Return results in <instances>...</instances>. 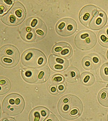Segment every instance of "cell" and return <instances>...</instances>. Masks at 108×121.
<instances>
[{"instance_id":"1","label":"cell","mask_w":108,"mask_h":121,"mask_svg":"<svg viewBox=\"0 0 108 121\" xmlns=\"http://www.w3.org/2000/svg\"><path fill=\"white\" fill-rule=\"evenodd\" d=\"M79 17L82 24L94 30L103 28L107 21L105 13L99 8L91 5H86L81 9Z\"/></svg>"},{"instance_id":"2","label":"cell","mask_w":108,"mask_h":121,"mask_svg":"<svg viewBox=\"0 0 108 121\" xmlns=\"http://www.w3.org/2000/svg\"><path fill=\"white\" fill-rule=\"evenodd\" d=\"M58 107L60 115L69 120L78 118L83 110V105L81 100L72 95H67L63 97L59 103Z\"/></svg>"},{"instance_id":"3","label":"cell","mask_w":108,"mask_h":121,"mask_svg":"<svg viewBox=\"0 0 108 121\" xmlns=\"http://www.w3.org/2000/svg\"><path fill=\"white\" fill-rule=\"evenodd\" d=\"M97 39L95 35L89 30L80 31L76 35L75 39V45L79 49L88 50L95 46Z\"/></svg>"},{"instance_id":"4","label":"cell","mask_w":108,"mask_h":121,"mask_svg":"<svg viewBox=\"0 0 108 121\" xmlns=\"http://www.w3.org/2000/svg\"><path fill=\"white\" fill-rule=\"evenodd\" d=\"M77 28V24L74 19L66 18L59 21L56 25V30L60 35L66 37L73 34Z\"/></svg>"},{"instance_id":"5","label":"cell","mask_w":108,"mask_h":121,"mask_svg":"<svg viewBox=\"0 0 108 121\" xmlns=\"http://www.w3.org/2000/svg\"><path fill=\"white\" fill-rule=\"evenodd\" d=\"M53 53L59 57L68 59L71 57L73 52L70 45L65 42L56 44L53 48Z\"/></svg>"},{"instance_id":"6","label":"cell","mask_w":108,"mask_h":121,"mask_svg":"<svg viewBox=\"0 0 108 121\" xmlns=\"http://www.w3.org/2000/svg\"><path fill=\"white\" fill-rule=\"evenodd\" d=\"M49 63L53 69L56 71H62L68 67L69 63L67 61L52 55L49 59Z\"/></svg>"},{"instance_id":"7","label":"cell","mask_w":108,"mask_h":121,"mask_svg":"<svg viewBox=\"0 0 108 121\" xmlns=\"http://www.w3.org/2000/svg\"><path fill=\"white\" fill-rule=\"evenodd\" d=\"M64 76L66 81L68 82L73 83L77 81L79 78L80 72L77 68L70 67L65 71Z\"/></svg>"},{"instance_id":"8","label":"cell","mask_w":108,"mask_h":121,"mask_svg":"<svg viewBox=\"0 0 108 121\" xmlns=\"http://www.w3.org/2000/svg\"><path fill=\"white\" fill-rule=\"evenodd\" d=\"M99 43L104 47L108 48V26L100 31L98 35Z\"/></svg>"},{"instance_id":"9","label":"cell","mask_w":108,"mask_h":121,"mask_svg":"<svg viewBox=\"0 0 108 121\" xmlns=\"http://www.w3.org/2000/svg\"><path fill=\"white\" fill-rule=\"evenodd\" d=\"M80 80L82 83L86 86L93 85L95 81L94 75L88 72L82 73L80 76Z\"/></svg>"},{"instance_id":"10","label":"cell","mask_w":108,"mask_h":121,"mask_svg":"<svg viewBox=\"0 0 108 121\" xmlns=\"http://www.w3.org/2000/svg\"><path fill=\"white\" fill-rule=\"evenodd\" d=\"M99 102L102 106L108 107V88L102 90L98 96Z\"/></svg>"},{"instance_id":"11","label":"cell","mask_w":108,"mask_h":121,"mask_svg":"<svg viewBox=\"0 0 108 121\" xmlns=\"http://www.w3.org/2000/svg\"><path fill=\"white\" fill-rule=\"evenodd\" d=\"M82 64L84 69L86 70L91 69L93 66L92 59L89 56H86L83 58L82 60Z\"/></svg>"},{"instance_id":"12","label":"cell","mask_w":108,"mask_h":121,"mask_svg":"<svg viewBox=\"0 0 108 121\" xmlns=\"http://www.w3.org/2000/svg\"><path fill=\"white\" fill-rule=\"evenodd\" d=\"M0 90L2 89V91H5V93L8 91L10 87V83L8 80L6 78H0Z\"/></svg>"},{"instance_id":"13","label":"cell","mask_w":108,"mask_h":121,"mask_svg":"<svg viewBox=\"0 0 108 121\" xmlns=\"http://www.w3.org/2000/svg\"><path fill=\"white\" fill-rule=\"evenodd\" d=\"M101 77L103 80L108 81V63L104 64L100 70Z\"/></svg>"},{"instance_id":"14","label":"cell","mask_w":108,"mask_h":121,"mask_svg":"<svg viewBox=\"0 0 108 121\" xmlns=\"http://www.w3.org/2000/svg\"><path fill=\"white\" fill-rule=\"evenodd\" d=\"M63 79L62 76H58L54 78V80L56 82H60L63 81Z\"/></svg>"},{"instance_id":"15","label":"cell","mask_w":108,"mask_h":121,"mask_svg":"<svg viewBox=\"0 0 108 121\" xmlns=\"http://www.w3.org/2000/svg\"><path fill=\"white\" fill-rule=\"evenodd\" d=\"M45 75V73L44 71H41L39 73L38 76V78L40 80L42 79Z\"/></svg>"},{"instance_id":"16","label":"cell","mask_w":108,"mask_h":121,"mask_svg":"<svg viewBox=\"0 0 108 121\" xmlns=\"http://www.w3.org/2000/svg\"><path fill=\"white\" fill-rule=\"evenodd\" d=\"M22 11L21 9H19L15 11V14L18 17H20L22 16Z\"/></svg>"},{"instance_id":"17","label":"cell","mask_w":108,"mask_h":121,"mask_svg":"<svg viewBox=\"0 0 108 121\" xmlns=\"http://www.w3.org/2000/svg\"><path fill=\"white\" fill-rule=\"evenodd\" d=\"M16 20V18L14 15H11L9 17V21L11 23L14 22Z\"/></svg>"},{"instance_id":"18","label":"cell","mask_w":108,"mask_h":121,"mask_svg":"<svg viewBox=\"0 0 108 121\" xmlns=\"http://www.w3.org/2000/svg\"><path fill=\"white\" fill-rule=\"evenodd\" d=\"M65 86L64 84L60 85L58 87V90L60 91H65Z\"/></svg>"},{"instance_id":"19","label":"cell","mask_w":108,"mask_h":121,"mask_svg":"<svg viewBox=\"0 0 108 121\" xmlns=\"http://www.w3.org/2000/svg\"><path fill=\"white\" fill-rule=\"evenodd\" d=\"M25 75L27 77H30L32 76V73L31 71H28L25 72Z\"/></svg>"},{"instance_id":"20","label":"cell","mask_w":108,"mask_h":121,"mask_svg":"<svg viewBox=\"0 0 108 121\" xmlns=\"http://www.w3.org/2000/svg\"><path fill=\"white\" fill-rule=\"evenodd\" d=\"M37 23V21L36 19H34L31 23V26L32 27H34L36 26Z\"/></svg>"},{"instance_id":"21","label":"cell","mask_w":108,"mask_h":121,"mask_svg":"<svg viewBox=\"0 0 108 121\" xmlns=\"http://www.w3.org/2000/svg\"><path fill=\"white\" fill-rule=\"evenodd\" d=\"M37 34L40 36H42L44 35V32L43 31L40 30H38L36 31Z\"/></svg>"},{"instance_id":"22","label":"cell","mask_w":108,"mask_h":121,"mask_svg":"<svg viewBox=\"0 0 108 121\" xmlns=\"http://www.w3.org/2000/svg\"><path fill=\"white\" fill-rule=\"evenodd\" d=\"M33 34L32 33H29L27 34L26 36V38L28 40H30L32 38Z\"/></svg>"},{"instance_id":"23","label":"cell","mask_w":108,"mask_h":121,"mask_svg":"<svg viewBox=\"0 0 108 121\" xmlns=\"http://www.w3.org/2000/svg\"><path fill=\"white\" fill-rule=\"evenodd\" d=\"M5 8V7L3 6H1L0 7V13L1 14L2 13H3V11Z\"/></svg>"},{"instance_id":"24","label":"cell","mask_w":108,"mask_h":121,"mask_svg":"<svg viewBox=\"0 0 108 121\" xmlns=\"http://www.w3.org/2000/svg\"><path fill=\"white\" fill-rule=\"evenodd\" d=\"M93 60L94 62L95 63H97L99 61V59L96 57H94L93 58Z\"/></svg>"},{"instance_id":"25","label":"cell","mask_w":108,"mask_h":121,"mask_svg":"<svg viewBox=\"0 0 108 121\" xmlns=\"http://www.w3.org/2000/svg\"><path fill=\"white\" fill-rule=\"evenodd\" d=\"M51 91L52 92H55L56 91V89L55 87H53L51 89Z\"/></svg>"},{"instance_id":"26","label":"cell","mask_w":108,"mask_h":121,"mask_svg":"<svg viewBox=\"0 0 108 121\" xmlns=\"http://www.w3.org/2000/svg\"><path fill=\"white\" fill-rule=\"evenodd\" d=\"M4 1L9 4H12V2L11 0H4Z\"/></svg>"},{"instance_id":"27","label":"cell","mask_w":108,"mask_h":121,"mask_svg":"<svg viewBox=\"0 0 108 121\" xmlns=\"http://www.w3.org/2000/svg\"><path fill=\"white\" fill-rule=\"evenodd\" d=\"M41 114L43 117H45L46 116V113L44 111H42L41 112Z\"/></svg>"},{"instance_id":"28","label":"cell","mask_w":108,"mask_h":121,"mask_svg":"<svg viewBox=\"0 0 108 121\" xmlns=\"http://www.w3.org/2000/svg\"><path fill=\"white\" fill-rule=\"evenodd\" d=\"M26 30L27 32H29L32 30V29L30 28V27H28L27 28Z\"/></svg>"},{"instance_id":"29","label":"cell","mask_w":108,"mask_h":121,"mask_svg":"<svg viewBox=\"0 0 108 121\" xmlns=\"http://www.w3.org/2000/svg\"><path fill=\"white\" fill-rule=\"evenodd\" d=\"M34 116L35 117H40V115L38 112H36L35 113Z\"/></svg>"},{"instance_id":"30","label":"cell","mask_w":108,"mask_h":121,"mask_svg":"<svg viewBox=\"0 0 108 121\" xmlns=\"http://www.w3.org/2000/svg\"><path fill=\"white\" fill-rule=\"evenodd\" d=\"M107 57L108 58V51L107 52Z\"/></svg>"},{"instance_id":"31","label":"cell","mask_w":108,"mask_h":121,"mask_svg":"<svg viewBox=\"0 0 108 121\" xmlns=\"http://www.w3.org/2000/svg\"><path fill=\"white\" fill-rule=\"evenodd\" d=\"M107 120L108 121V116H107Z\"/></svg>"},{"instance_id":"32","label":"cell","mask_w":108,"mask_h":121,"mask_svg":"<svg viewBox=\"0 0 108 121\" xmlns=\"http://www.w3.org/2000/svg\"><path fill=\"white\" fill-rule=\"evenodd\" d=\"M52 121V120H47V121Z\"/></svg>"}]
</instances>
